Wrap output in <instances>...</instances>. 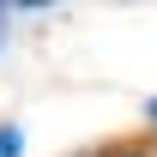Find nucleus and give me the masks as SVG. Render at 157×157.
Masks as SVG:
<instances>
[{"label":"nucleus","instance_id":"f257e3e1","mask_svg":"<svg viewBox=\"0 0 157 157\" xmlns=\"http://www.w3.org/2000/svg\"><path fill=\"white\" fill-rule=\"evenodd\" d=\"M0 157H24V133L18 127H0Z\"/></svg>","mask_w":157,"mask_h":157},{"label":"nucleus","instance_id":"f03ea898","mask_svg":"<svg viewBox=\"0 0 157 157\" xmlns=\"http://www.w3.org/2000/svg\"><path fill=\"white\" fill-rule=\"evenodd\" d=\"M6 36H12V12L0 6V48H6Z\"/></svg>","mask_w":157,"mask_h":157},{"label":"nucleus","instance_id":"7ed1b4c3","mask_svg":"<svg viewBox=\"0 0 157 157\" xmlns=\"http://www.w3.org/2000/svg\"><path fill=\"white\" fill-rule=\"evenodd\" d=\"M103 157H139V151H103Z\"/></svg>","mask_w":157,"mask_h":157},{"label":"nucleus","instance_id":"20e7f679","mask_svg":"<svg viewBox=\"0 0 157 157\" xmlns=\"http://www.w3.org/2000/svg\"><path fill=\"white\" fill-rule=\"evenodd\" d=\"M151 121H157V97H151Z\"/></svg>","mask_w":157,"mask_h":157}]
</instances>
